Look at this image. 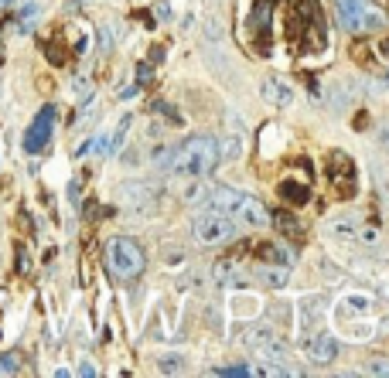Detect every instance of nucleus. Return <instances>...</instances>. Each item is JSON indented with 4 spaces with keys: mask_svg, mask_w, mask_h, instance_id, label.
<instances>
[{
    "mask_svg": "<svg viewBox=\"0 0 389 378\" xmlns=\"http://www.w3.org/2000/svg\"><path fill=\"white\" fill-rule=\"evenodd\" d=\"M208 208H215V211H222L226 218H233L236 225L243 228H266L270 225V211L263 208L259 198L253 195H246V191H239V188H212L208 191Z\"/></svg>",
    "mask_w": 389,
    "mask_h": 378,
    "instance_id": "f257e3e1",
    "label": "nucleus"
},
{
    "mask_svg": "<svg viewBox=\"0 0 389 378\" xmlns=\"http://www.w3.org/2000/svg\"><path fill=\"white\" fill-rule=\"evenodd\" d=\"M215 167H219V140H215V136H205V133L188 136L182 147H175V150H171V164H168L171 174L202 177V181H205Z\"/></svg>",
    "mask_w": 389,
    "mask_h": 378,
    "instance_id": "f03ea898",
    "label": "nucleus"
},
{
    "mask_svg": "<svg viewBox=\"0 0 389 378\" xmlns=\"http://www.w3.org/2000/svg\"><path fill=\"white\" fill-rule=\"evenodd\" d=\"M106 266L109 273L120 279V283H130L137 279L144 270H147V255H144V246L130 235H113L106 242Z\"/></svg>",
    "mask_w": 389,
    "mask_h": 378,
    "instance_id": "7ed1b4c3",
    "label": "nucleus"
},
{
    "mask_svg": "<svg viewBox=\"0 0 389 378\" xmlns=\"http://www.w3.org/2000/svg\"><path fill=\"white\" fill-rule=\"evenodd\" d=\"M191 235H195L198 246H222L236 235V222L226 218L222 211H215V208H205L191 218Z\"/></svg>",
    "mask_w": 389,
    "mask_h": 378,
    "instance_id": "20e7f679",
    "label": "nucleus"
},
{
    "mask_svg": "<svg viewBox=\"0 0 389 378\" xmlns=\"http://www.w3.org/2000/svg\"><path fill=\"white\" fill-rule=\"evenodd\" d=\"M338 4V24L352 34H365V31H379L386 24L383 14H376L365 0H335Z\"/></svg>",
    "mask_w": 389,
    "mask_h": 378,
    "instance_id": "39448f33",
    "label": "nucleus"
},
{
    "mask_svg": "<svg viewBox=\"0 0 389 378\" xmlns=\"http://www.w3.org/2000/svg\"><path fill=\"white\" fill-rule=\"evenodd\" d=\"M55 106H45L34 120H31V126H27L25 133V153H41L45 147H48V140H52V130H55Z\"/></svg>",
    "mask_w": 389,
    "mask_h": 378,
    "instance_id": "423d86ee",
    "label": "nucleus"
},
{
    "mask_svg": "<svg viewBox=\"0 0 389 378\" xmlns=\"http://www.w3.org/2000/svg\"><path fill=\"white\" fill-rule=\"evenodd\" d=\"M304 354H308V361H311L314 368H325V365H332L338 358V341L332 337V334H314V337H308L304 341Z\"/></svg>",
    "mask_w": 389,
    "mask_h": 378,
    "instance_id": "0eeeda50",
    "label": "nucleus"
},
{
    "mask_svg": "<svg viewBox=\"0 0 389 378\" xmlns=\"http://www.w3.org/2000/svg\"><path fill=\"white\" fill-rule=\"evenodd\" d=\"M157 195H161V188L154 181H123L120 184V198L130 204H154Z\"/></svg>",
    "mask_w": 389,
    "mask_h": 378,
    "instance_id": "6e6552de",
    "label": "nucleus"
},
{
    "mask_svg": "<svg viewBox=\"0 0 389 378\" xmlns=\"http://www.w3.org/2000/svg\"><path fill=\"white\" fill-rule=\"evenodd\" d=\"M259 96L270 102V106H277V109H287V106L294 102V89L287 85L284 78L270 76V78H263V82H259Z\"/></svg>",
    "mask_w": 389,
    "mask_h": 378,
    "instance_id": "1a4fd4ad",
    "label": "nucleus"
},
{
    "mask_svg": "<svg viewBox=\"0 0 389 378\" xmlns=\"http://www.w3.org/2000/svg\"><path fill=\"white\" fill-rule=\"evenodd\" d=\"M328 177L335 181V188L345 181V188L355 191V167H352V157L348 153H328Z\"/></svg>",
    "mask_w": 389,
    "mask_h": 378,
    "instance_id": "9d476101",
    "label": "nucleus"
},
{
    "mask_svg": "<svg viewBox=\"0 0 389 378\" xmlns=\"http://www.w3.org/2000/svg\"><path fill=\"white\" fill-rule=\"evenodd\" d=\"M250 249L257 252L259 262H273V266H290V262H294L290 249L277 246V242H266V239H259V242H250Z\"/></svg>",
    "mask_w": 389,
    "mask_h": 378,
    "instance_id": "9b49d317",
    "label": "nucleus"
},
{
    "mask_svg": "<svg viewBox=\"0 0 389 378\" xmlns=\"http://www.w3.org/2000/svg\"><path fill=\"white\" fill-rule=\"evenodd\" d=\"M257 283L270 286V290H284L290 283V266H273V262H259L257 266Z\"/></svg>",
    "mask_w": 389,
    "mask_h": 378,
    "instance_id": "f8f14e48",
    "label": "nucleus"
},
{
    "mask_svg": "<svg viewBox=\"0 0 389 378\" xmlns=\"http://www.w3.org/2000/svg\"><path fill=\"white\" fill-rule=\"evenodd\" d=\"M250 27H253V34H257V48L266 51V27H270V0H259L257 7H253V18H250Z\"/></svg>",
    "mask_w": 389,
    "mask_h": 378,
    "instance_id": "ddd939ff",
    "label": "nucleus"
},
{
    "mask_svg": "<svg viewBox=\"0 0 389 378\" xmlns=\"http://www.w3.org/2000/svg\"><path fill=\"white\" fill-rule=\"evenodd\" d=\"M270 222L277 225L280 235H290V239H304V225L290 215V211H277V215H270Z\"/></svg>",
    "mask_w": 389,
    "mask_h": 378,
    "instance_id": "4468645a",
    "label": "nucleus"
},
{
    "mask_svg": "<svg viewBox=\"0 0 389 378\" xmlns=\"http://www.w3.org/2000/svg\"><path fill=\"white\" fill-rule=\"evenodd\" d=\"M277 195L290 204H308L311 202V191H308V184H297V181H284L280 188H277Z\"/></svg>",
    "mask_w": 389,
    "mask_h": 378,
    "instance_id": "2eb2a0df",
    "label": "nucleus"
},
{
    "mask_svg": "<svg viewBox=\"0 0 389 378\" xmlns=\"http://www.w3.org/2000/svg\"><path fill=\"white\" fill-rule=\"evenodd\" d=\"M338 310H348V314L365 317V314L372 310V297H365V293H345V297L338 300Z\"/></svg>",
    "mask_w": 389,
    "mask_h": 378,
    "instance_id": "dca6fc26",
    "label": "nucleus"
},
{
    "mask_svg": "<svg viewBox=\"0 0 389 378\" xmlns=\"http://www.w3.org/2000/svg\"><path fill=\"white\" fill-rule=\"evenodd\" d=\"M212 276H215V283H222V286H229V283H236V259H229V255H226V259H219V262H215V266H212Z\"/></svg>",
    "mask_w": 389,
    "mask_h": 378,
    "instance_id": "f3484780",
    "label": "nucleus"
},
{
    "mask_svg": "<svg viewBox=\"0 0 389 378\" xmlns=\"http://www.w3.org/2000/svg\"><path fill=\"white\" fill-rule=\"evenodd\" d=\"M25 368V354L21 351H4L0 354V375H18Z\"/></svg>",
    "mask_w": 389,
    "mask_h": 378,
    "instance_id": "a211bd4d",
    "label": "nucleus"
},
{
    "mask_svg": "<svg viewBox=\"0 0 389 378\" xmlns=\"http://www.w3.org/2000/svg\"><path fill=\"white\" fill-rule=\"evenodd\" d=\"M171 150H175V147H164V144L154 147V150L147 153V164L157 167V171H168V164H171Z\"/></svg>",
    "mask_w": 389,
    "mask_h": 378,
    "instance_id": "6ab92c4d",
    "label": "nucleus"
},
{
    "mask_svg": "<svg viewBox=\"0 0 389 378\" xmlns=\"http://www.w3.org/2000/svg\"><path fill=\"white\" fill-rule=\"evenodd\" d=\"M243 153V136H226L222 140V147H219V160L226 157V160H236Z\"/></svg>",
    "mask_w": 389,
    "mask_h": 378,
    "instance_id": "aec40b11",
    "label": "nucleus"
},
{
    "mask_svg": "<svg viewBox=\"0 0 389 378\" xmlns=\"http://www.w3.org/2000/svg\"><path fill=\"white\" fill-rule=\"evenodd\" d=\"M45 55H48L52 65H69V51L62 48L58 41H48V45H45Z\"/></svg>",
    "mask_w": 389,
    "mask_h": 378,
    "instance_id": "412c9836",
    "label": "nucleus"
},
{
    "mask_svg": "<svg viewBox=\"0 0 389 378\" xmlns=\"http://www.w3.org/2000/svg\"><path fill=\"white\" fill-rule=\"evenodd\" d=\"M365 375L389 378V358H372V361H365Z\"/></svg>",
    "mask_w": 389,
    "mask_h": 378,
    "instance_id": "4be33fe9",
    "label": "nucleus"
},
{
    "mask_svg": "<svg viewBox=\"0 0 389 378\" xmlns=\"http://www.w3.org/2000/svg\"><path fill=\"white\" fill-rule=\"evenodd\" d=\"M14 255H18V273H21V276H25V273H31V255H27L25 246H18V249H14Z\"/></svg>",
    "mask_w": 389,
    "mask_h": 378,
    "instance_id": "5701e85b",
    "label": "nucleus"
},
{
    "mask_svg": "<svg viewBox=\"0 0 389 378\" xmlns=\"http://www.w3.org/2000/svg\"><path fill=\"white\" fill-rule=\"evenodd\" d=\"M352 58L362 62V65H372V51L365 48V45H355V48H352Z\"/></svg>",
    "mask_w": 389,
    "mask_h": 378,
    "instance_id": "b1692460",
    "label": "nucleus"
},
{
    "mask_svg": "<svg viewBox=\"0 0 389 378\" xmlns=\"http://www.w3.org/2000/svg\"><path fill=\"white\" fill-rule=\"evenodd\" d=\"M335 232H338V235H352V218H348V215L335 218Z\"/></svg>",
    "mask_w": 389,
    "mask_h": 378,
    "instance_id": "393cba45",
    "label": "nucleus"
},
{
    "mask_svg": "<svg viewBox=\"0 0 389 378\" xmlns=\"http://www.w3.org/2000/svg\"><path fill=\"white\" fill-rule=\"evenodd\" d=\"M161 372H168V375H171V372H182V358H178V361H175V358H164V361H161Z\"/></svg>",
    "mask_w": 389,
    "mask_h": 378,
    "instance_id": "a878e982",
    "label": "nucleus"
},
{
    "mask_svg": "<svg viewBox=\"0 0 389 378\" xmlns=\"http://www.w3.org/2000/svg\"><path fill=\"white\" fill-rule=\"evenodd\" d=\"M215 375H236V378H243V375H250V372L236 365V368H215Z\"/></svg>",
    "mask_w": 389,
    "mask_h": 378,
    "instance_id": "bb28decb",
    "label": "nucleus"
},
{
    "mask_svg": "<svg viewBox=\"0 0 389 378\" xmlns=\"http://www.w3.org/2000/svg\"><path fill=\"white\" fill-rule=\"evenodd\" d=\"M362 239H365V242H376L379 235H376V228H362Z\"/></svg>",
    "mask_w": 389,
    "mask_h": 378,
    "instance_id": "cd10ccee",
    "label": "nucleus"
},
{
    "mask_svg": "<svg viewBox=\"0 0 389 378\" xmlns=\"http://www.w3.org/2000/svg\"><path fill=\"white\" fill-rule=\"evenodd\" d=\"M383 144H386V147H389V123L383 126Z\"/></svg>",
    "mask_w": 389,
    "mask_h": 378,
    "instance_id": "c85d7f7f",
    "label": "nucleus"
},
{
    "mask_svg": "<svg viewBox=\"0 0 389 378\" xmlns=\"http://www.w3.org/2000/svg\"><path fill=\"white\" fill-rule=\"evenodd\" d=\"M383 51H386V55H389V38H386V41H383Z\"/></svg>",
    "mask_w": 389,
    "mask_h": 378,
    "instance_id": "c756f323",
    "label": "nucleus"
},
{
    "mask_svg": "<svg viewBox=\"0 0 389 378\" xmlns=\"http://www.w3.org/2000/svg\"><path fill=\"white\" fill-rule=\"evenodd\" d=\"M0 96H4V82H0Z\"/></svg>",
    "mask_w": 389,
    "mask_h": 378,
    "instance_id": "7c9ffc66",
    "label": "nucleus"
}]
</instances>
